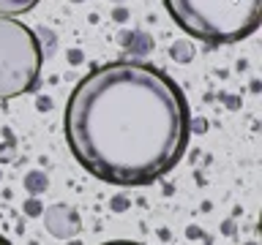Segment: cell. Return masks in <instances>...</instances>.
Here are the masks:
<instances>
[{"label": "cell", "mask_w": 262, "mask_h": 245, "mask_svg": "<svg viewBox=\"0 0 262 245\" xmlns=\"http://www.w3.org/2000/svg\"><path fill=\"white\" fill-rule=\"evenodd\" d=\"M63 131L88 175L118 188H142L186 155L191 106L167 71L142 60H115L77 82L66 101Z\"/></svg>", "instance_id": "cell-1"}, {"label": "cell", "mask_w": 262, "mask_h": 245, "mask_svg": "<svg viewBox=\"0 0 262 245\" xmlns=\"http://www.w3.org/2000/svg\"><path fill=\"white\" fill-rule=\"evenodd\" d=\"M164 6L180 30L210 46L237 44L262 24V0H164Z\"/></svg>", "instance_id": "cell-2"}, {"label": "cell", "mask_w": 262, "mask_h": 245, "mask_svg": "<svg viewBox=\"0 0 262 245\" xmlns=\"http://www.w3.org/2000/svg\"><path fill=\"white\" fill-rule=\"evenodd\" d=\"M44 52L28 24L0 16V101L38 87Z\"/></svg>", "instance_id": "cell-3"}, {"label": "cell", "mask_w": 262, "mask_h": 245, "mask_svg": "<svg viewBox=\"0 0 262 245\" xmlns=\"http://www.w3.org/2000/svg\"><path fill=\"white\" fill-rule=\"evenodd\" d=\"M41 0H0V16H14L16 14H28L30 8H36Z\"/></svg>", "instance_id": "cell-4"}, {"label": "cell", "mask_w": 262, "mask_h": 245, "mask_svg": "<svg viewBox=\"0 0 262 245\" xmlns=\"http://www.w3.org/2000/svg\"><path fill=\"white\" fill-rule=\"evenodd\" d=\"M101 245H145V242H134V240H110V242H101Z\"/></svg>", "instance_id": "cell-5"}, {"label": "cell", "mask_w": 262, "mask_h": 245, "mask_svg": "<svg viewBox=\"0 0 262 245\" xmlns=\"http://www.w3.org/2000/svg\"><path fill=\"white\" fill-rule=\"evenodd\" d=\"M0 245H11V242H8V240H6V237H3V234H0Z\"/></svg>", "instance_id": "cell-6"}, {"label": "cell", "mask_w": 262, "mask_h": 245, "mask_svg": "<svg viewBox=\"0 0 262 245\" xmlns=\"http://www.w3.org/2000/svg\"><path fill=\"white\" fill-rule=\"evenodd\" d=\"M115 3H123V0H115Z\"/></svg>", "instance_id": "cell-7"}]
</instances>
